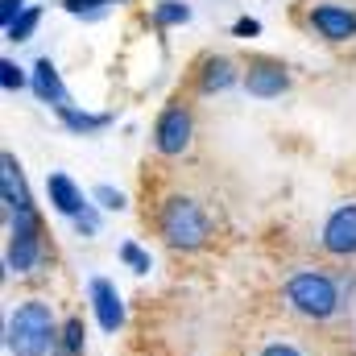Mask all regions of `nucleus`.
I'll use <instances>...</instances> for the list:
<instances>
[{
  "mask_svg": "<svg viewBox=\"0 0 356 356\" xmlns=\"http://www.w3.org/2000/svg\"><path fill=\"white\" fill-rule=\"evenodd\" d=\"M63 323L46 298H21L4 319V348L8 356H50L58 344Z\"/></svg>",
  "mask_w": 356,
  "mask_h": 356,
  "instance_id": "nucleus-1",
  "label": "nucleus"
},
{
  "mask_svg": "<svg viewBox=\"0 0 356 356\" xmlns=\"http://www.w3.org/2000/svg\"><path fill=\"white\" fill-rule=\"evenodd\" d=\"M282 302L290 315L307 319V323H327L340 315L344 298H340V282L327 273V269H294L286 282H282Z\"/></svg>",
  "mask_w": 356,
  "mask_h": 356,
  "instance_id": "nucleus-2",
  "label": "nucleus"
},
{
  "mask_svg": "<svg viewBox=\"0 0 356 356\" xmlns=\"http://www.w3.org/2000/svg\"><path fill=\"white\" fill-rule=\"evenodd\" d=\"M154 224H158V236L175 253H199V249L211 245V220H207L203 203L191 199V195H166L158 203Z\"/></svg>",
  "mask_w": 356,
  "mask_h": 356,
  "instance_id": "nucleus-3",
  "label": "nucleus"
},
{
  "mask_svg": "<svg viewBox=\"0 0 356 356\" xmlns=\"http://www.w3.org/2000/svg\"><path fill=\"white\" fill-rule=\"evenodd\" d=\"M46 261V228H42V211H17L8 216V249H4V269L17 277H29L33 269Z\"/></svg>",
  "mask_w": 356,
  "mask_h": 356,
  "instance_id": "nucleus-4",
  "label": "nucleus"
},
{
  "mask_svg": "<svg viewBox=\"0 0 356 356\" xmlns=\"http://www.w3.org/2000/svg\"><path fill=\"white\" fill-rule=\"evenodd\" d=\"M195 141V116L182 99H170L154 120V149L162 158H182Z\"/></svg>",
  "mask_w": 356,
  "mask_h": 356,
  "instance_id": "nucleus-5",
  "label": "nucleus"
},
{
  "mask_svg": "<svg viewBox=\"0 0 356 356\" xmlns=\"http://www.w3.org/2000/svg\"><path fill=\"white\" fill-rule=\"evenodd\" d=\"M245 91L253 95V99H277V95H286L290 91V67L282 63V58H269V54H253L249 63H245Z\"/></svg>",
  "mask_w": 356,
  "mask_h": 356,
  "instance_id": "nucleus-6",
  "label": "nucleus"
},
{
  "mask_svg": "<svg viewBox=\"0 0 356 356\" xmlns=\"http://www.w3.org/2000/svg\"><path fill=\"white\" fill-rule=\"evenodd\" d=\"M319 249L336 261H353L356 257V203H340L323 228H319Z\"/></svg>",
  "mask_w": 356,
  "mask_h": 356,
  "instance_id": "nucleus-7",
  "label": "nucleus"
},
{
  "mask_svg": "<svg viewBox=\"0 0 356 356\" xmlns=\"http://www.w3.org/2000/svg\"><path fill=\"white\" fill-rule=\"evenodd\" d=\"M307 25L323 38V42H332V46H340V42H353L356 38V8L353 4H340V0H323V4H311V13H307Z\"/></svg>",
  "mask_w": 356,
  "mask_h": 356,
  "instance_id": "nucleus-8",
  "label": "nucleus"
},
{
  "mask_svg": "<svg viewBox=\"0 0 356 356\" xmlns=\"http://www.w3.org/2000/svg\"><path fill=\"white\" fill-rule=\"evenodd\" d=\"M88 302H91V315H95V323L108 332V336H116L120 327H124V298H120V290H116V282L112 277H91L88 282Z\"/></svg>",
  "mask_w": 356,
  "mask_h": 356,
  "instance_id": "nucleus-9",
  "label": "nucleus"
},
{
  "mask_svg": "<svg viewBox=\"0 0 356 356\" xmlns=\"http://www.w3.org/2000/svg\"><path fill=\"white\" fill-rule=\"evenodd\" d=\"M245 79V67H236L228 54H203L195 63V88L199 95H216V91H228Z\"/></svg>",
  "mask_w": 356,
  "mask_h": 356,
  "instance_id": "nucleus-10",
  "label": "nucleus"
},
{
  "mask_svg": "<svg viewBox=\"0 0 356 356\" xmlns=\"http://www.w3.org/2000/svg\"><path fill=\"white\" fill-rule=\"evenodd\" d=\"M46 195H50V207H54L58 216H67V220H79L91 207V199L83 195V186L71 175H63V170H54V175L46 178Z\"/></svg>",
  "mask_w": 356,
  "mask_h": 356,
  "instance_id": "nucleus-11",
  "label": "nucleus"
},
{
  "mask_svg": "<svg viewBox=\"0 0 356 356\" xmlns=\"http://www.w3.org/2000/svg\"><path fill=\"white\" fill-rule=\"evenodd\" d=\"M0 199H4V216H17V211H29L33 207V195L25 186L21 162L13 154H0Z\"/></svg>",
  "mask_w": 356,
  "mask_h": 356,
  "instance_id": "nucleus-12",
  "label": "nucleus"
},
{
  "mask_svg": "<svg viewBox=\"0 0 356 356\" xmlns=\"http://www.w3.org/2000/svg\"><path fill=\"white\" fill-rule=\"evenodd\" d=\"M33 91H38V99L50 104V108L71 104V95L63 88V75H58V67H54L50 58H38V63H33Z\"/></svg>",
  "mask_w": 356,
  "mask_h": 356,
  "instance_id": "nucleus-13",
  "label": "nucleus"
},
{
  "mask_svg": "<svg viewBox=\"0 0 356 356\" xmlns=\"http://www.w3.org/2000/svg\"><path fill=\"white\" fill-rule=\"evenodd\" d=\"M54 112H58V120H63L75 137H88V133H99V129L112 124L108 112H88V108H75V104H63V108H54Z\"/></svg>",
  "mask_w": 356,
  "mask_h": 356,
  "instance_id": "nucleus-14",
  "label": "nucleus"
},
{
  "mask_svg": "<svg viewBox=\"0 0 356 356\" xmlns=\"http://www.w3.org/2000/svg\"><path fill=\"white\" fill-rule=\"evenodd\" d=\"M83 348H88V327H83L79 315H67L63 332H58V344H54L50 356H83Z\"/></svg>",
  "mask_w": 356,
  "mask_h": 356,
  "instance_id": "nucleus-15",
  "label": "nucleus"
},
{
  "mask_svg": "<svg viewBox=\"0 0 356 356\" xmlns=\"http://www.w3.org/2000/svg\"><path fill=\"white\" fill-rule=\"evenodd\" d=\"M149 21H154L158 29L186 25V21H191V4H182V0H158V4H154V13H149Z\"/></svg>",
  "mask_w": 356,
  "mask_h": 356,
  "instance_id": "nucleus-16",
  "label": "nucleus"
},
{
  "mask_svg": "<svg viewBox=\"0 0 356 356\" xmlns=\"http://www.w3.org/2000/svg\"><path fill=\"white\" fill-rule=\"evenodd\" d=\"M38 21H42V8H38V4H29V8H25V13L4 29V38H8V42H29V38H33V29H38Z\"/></svg>",
  "mask_w": 356,
  "mask_h": 356,
  "instance_id": "nucleus-17",
  "label": "nucleus"
},
{
  "mask_svg": "<svg viewBox=\"0 0 356 356\" xmlns=\"http://www.w3.org/2000/svg\"><path fill=\"white\" fill-rule=\"evenodd\" d=\"M120 261L133 269V273H149V269H154V257H149L137 241H124V245H120Z\"/></svg>",
  "mask_w": 356,
  "mask_h": 356,
  "instance_id": "nucleus-18",
  "label": "nucleus"
},
{
  "mask_svg": "<svg viewBox=\"0 0 356 356\" xmlns=\"http://www.w3.org/2000/svg\"><path fill=\"white\" fill-rule=\"evenodd\" d=\"M33 83V75H25L13 58H0V88L4 91H21V88H29Z\"/></svg>",
  "mask_w": 356,
  "mask_h": 356,
  "instance_id": "nucleus-19",
  "label": "nucleus"
},
{
  "mask_svg": "<svg viewBox=\"0 0 356 356\" xmlns=\"http://www.w3.org/2000/svg\"><path fill=\"white\" fill-rule=\"evenodd\" d=\"M91 199H95L104 211H124V207H129L124 191H116V186H95V191H91Z\"/></svg>",
  "mask_w": 356,
  "mask_h": 356,
  "instance_id": "nucleus-20",
  "label": "nucleus"
},
{
  "mask_svg": "<svg viewBox=\"0 0 356 356\" xmlns=\"http://www.w3.org/2000/svg\"><path fill=\"white\" fill-rule=\"evenodd\" d=\"M108 4H124V0H63V8L75 17H99Z\"/></svg>",
  "mask_w": 356,
  "mask_h": 356,
  "instance_id": "nucleus-21",
  "label": "nucleus"
},
{
  "mask_svg": "<svg viewBox=\"0 0 356 356\" xmlns=\"http://www.w3.org/2000/svg\"><path fill=\"white\" fill-rule=\"evenodd\" d=\"M75 232H79V236H95V232H99V211H95V199H91L88 211L75 220Z\"/></svg>",
  "mask_w": 356,
  "mask_h": 356,
  "instance_id": "nucleus-22",
  "label": "nucleus"
},
{
  "mask_svg": "<svg viewBox=\"0 0 356 356\" xmlns=\"http://www.w3.org/2000/svg\"><path fill=\"white\" fill-rule=\"evenodd\" d=\"M25 8H29L25 0H0V25L8 29V25H13V21H17V17L25 13Z\"/></svg>",
  "mask_w": 356,
  "mask_h": 356,
  "instance_id": "nucleus-23",
  "label": "nucleus"
},
{
  "mask_svg": "<svg viewBox=\"0 0 356 356\" xmlns=\"http://www.w3.org/2000/svg\"><path fill=\"white\" fill-rule=\"evenodd\" d=\"M257 356H302V353H298L290 340H269V344H261V348H257Z\"/></svg>",
  "mask_w": 356,
  "mask_h": 356,
  "instance_id": "nucleus-24",
  "label": "nucleus"
},
{
  "mask_svg": "<svg viewBox=\"0 0 356 356\" xmlns=\"http://www.w3.org/2000/svg\"><path fill=\"white\" fill-rule=\"evenodd\" d=\"M232 33L236 38H257L261 33V21L257 17H241V21H232Z\"/></svg>",
  "mask_w": 356,
  "mask_h": 356,
  "instance_id": "nucleus-25",
  "label": "nucleus"
}]
</instances>
